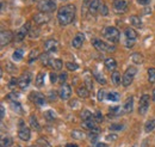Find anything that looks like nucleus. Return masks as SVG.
Wrapping results in <instances>:
<instances>
[{
  "instance_id": "obj_1",
  "label": "nucleus",
  "mask_w": 155,
  "mask_h": 147,
  "mask_svg": "<svg viewBox=\"0 0 155 147\" xmlns=\"http://www.w3.org/2000/svg\"><path fill=\"white\" fill-rule=\"evenodd\" d=\"M77 13V7L74 5H64L60 7L58 11V22L60 25L66 26L74 22Z\"/></svg>"
},
{
  "instance_id": "obj_2",
  "label": "nucleus",
  "mask_w": 155,
  "mask_h": 147,
  "mask_svg": "<svg viewBox=\"0 0 155 147\" xmlns=\"http://www.w3.org/2000/svg\"><path fill=\"white\" fill-rule=\"evenodd\" d=\"M103 35L104 37L107 39V41H110L111 43H118L119 42V31H118V29L115 28V26H106L105 29H104V31H103Z\"/></svg>"
},
{
  "instance_id": "obj_3",
  "label": "nucleus",
  "mask_w": 155,
  "mask_h": 147,
  "mask_svg": "<svg viewBox=\"0 0 155 147\" xmlns=\"http://www.w3.org/2000/svg\"><path fill=\"white\" fill-rule=\"evenodd\" d=\"M136 73H137L136 67H134V66L128 67L127 71H125L124 74H123V77H122V85L125 86V87H128V86L133 83V80H134V78H135Z\"/></svg>"
},
{
  "instance_id": "obj_4",
  "label": "nucleus",
  "mask_w": 155,
  "mask_h": 147,
  "mask_svg": "<svg viewBox=\"0 0 155 147\" xmlns=\"http://www.w3.org/2000/svg\"><path fill=\"white\" fill-rule=\"evenodd\" d=\"M92 44L98 52H103V53H111V52H115V49H116L115 46L107 44V43L103 42L101 39H98V38L92 39Z\"/></svg>"
},
{
  "instance_id": "obj_5",
  "label": "nucleus",
  "mask_w": 155,
  "mask_h": 147,
  "mask_svg": "<svg viewBox=\"0 0 155 147\" xmlns=\"http://www.w3.org/2000/svg\"><path fill=\"white\" fill-rule=\"evenodd\" d=\"M37 9L41 12H44V13L54 12L56 10V2L54 0H39Z\"/></svg>"
},
{
  "instance_id": "obj_6",
  "label": "nucleus",
  "mask_w": 155,
  "mask_h": 147,
  "mask_svg": "<svg viewBox=\"0 0 155 147\" xmlns=\"http://www.w3.org/2000/svg\"><path fill=\"white\" fill-rule=\"evenodd\" d=\"M150 105V98L149 94H142L140 99V105H138V114L140 115H146Z\"/></svg>"
},
{
  "instance_id": "obj_7",
  "label": "nucleus",
  "mask_w": 155,
  "mask_h": 147,
  "mask_svg": "<svg viewBox=\"0 0 155 147\" xmlns=\"http://www.w3.org/2000/svg\"><path fill=\"white\" fill-rule=\"evenodd\" d=\"M30 29H31V24L30 23H25L24 25H21L16 32V41L21 42L25 37L30 34Z\"/></svg>"
},
{
  "instance_id": "obj_8",
  "label": "nucleus",
  "mask_w": 155,
  "mask_h": 147,
  "mask_svg": "<svg viewBox=\"0 0 155 147\" xmlns=\"http://www.w3.org/2000/svg\"><path fill=\"white\" fill-rule=\"evenodd\" d=\"M18 138L23 141H29L31 138V132L28 128L23 121H19V130H18Z\"/></svg>"
},
{
  "instance_id": "obj_9",
  "label": "nucleus",
  "mask_w": 155,
  "mask_h": 147,
  "mask_svg": "<svg viewBox=\"0 0 155 147\" xmlns=\"http://www.w3.org/2000/svg\"><path fill=\"white\" fill-rule=\"evenodd\" d=\"M13 39V32L10 30H2L0 32V42H1V47L8 44Z\"/></svg>"
},
{
  "instance_id": "obj_10",
  "label": "nucleus",
  "mask_w": 155,
  "mask_h": 147,
  "mask_svg": "<svg viewBox=\"0 0 155 147\" xmlns=\"http://www.w3.org/2000/svg\"><path fill=\"white\" fill-rule=\"evenodd\" d=\"M71 94H72V87H71V85H68V84H62V86H61V89H60V91H58L60 98L63 99V101H67V99H69Z\"/></svg>"
},
{
  "instance_id": "obj_11",
  "label": "nucleus",
  "mask_w": 155,
  "mask_h": 147,
  "mask_svg": "<svg viewBox=\"0 0 155 147\" xmlns=\"http://www.w3.org/2000/svg\"><path fill=\"white\" fill-rule=\"evenodd\" d=\"M58 48V42L56 39H48L44 42V50L47 53H56Z\"/></svg>"
},
{
  "instance_id": "obj_12",
  "label": "nucleus",
  "mask_w": 155,
  "mask_h": 147,
  "mask_svg": "<svg viewBox=\"0 0 155 147\" xmlns=\"http://www.w3.org/2000/svg\"><path fill=\"white\" fill-rule=\"evenodd\" d=\"M34 20L37 25H43V24H47L50 20V16L48 13H44V12H38L34 16Z\"/></svg>"
},
{
  "instance_id": "obj_13",
  "label": "nucleus",
  "mask_w": 155,
  "mask_h": 147,
  "mask_svg": "<svg viewBox=\"0 0 155 147\" xmlns=\"http://www.w3.org/2000/svg\"><path fill=\"white\" fill-rule=\"evenodd\" d=\"M30 99H31L35 104H37V105H43V104L45 103V97H44V94L37 91L30 93Z\"/></svg>"
},
{
  "instance_id": "obj_14",
  "label": "nucleus",
  "mask_w": 155,
  "mask_h": 147,
  "mask_svg": "<svg viewBox=\"0 0 155 147\" xmlns=\"http://www.w3.org/2000/svg\"><path fill=\"white\" fill-rule=\"evenodd\" d=\"M31 83V74L30 72H25V73H23L20 75L19 78V86L21 90H24L25 87H28L29 86V84Z\"/></svg>"
},
{
  "instance_id": "obj_15",
  "label": "nucleus",
  "mask_w": 155,
  "mask_h": 147,
  "mask_svg": "<svg viewBox=\"0 0 155 147\" xmlns=\"http://www.w3.org/2000/svg\"><path fill=\"white\" fill-rule=\"evenodd\" d=\"M84 42H85V35L82 34V32H78L75 37L73 38V41H72V46L74 47V48H81L82 47V44H84Z\"/></svg>"
},
{
  "instance_id": "obj_16",
  "label": "nucleus",
  "mask_w": 155,
  "mask_h": 147,
  "mask_svg": "<svg viewBox=\"0 0 155 147\" xmlns=\"http://www.w3.org/2000/svg\"><path fill=\"white\" fill-rule=\"evenodd\" d=\"M100 4H101V0H90V2H88V11H90L91 15H96L97 12H99Z\"/></svg>"
},
{
  "instance_id": "obj_17",
  "label": "nucleus",
  "mask_w": 155,
  "mask_h": 147,
  "mask_svg": "<svg viewBox=\"0 0 155 147\" xmlns=\"http://www.w3.org/2000/svg\"><path fill=\"white\" fill-rule=\"evenodd\" d=\"M114 9L117 12H124L128 9V2L125 0H117L114 2Z\"/></svg>"
},
{
  "instance_id": "obj_18",
  "label": "nucleus",
  "mask_w": 155,
  "mask_h": 147,
  "mask_svg": "<svg viewBox=\"0 0 155 147\" xmlns=\"http://www.w3.org/2000/svg\"><path fill=\"white\" fill-rule=\"evenodd\" d=\"M104 65H105V68H106L107 71H115V70H116L117 62L115 59L107 57V59L104 61Z\"/></svg>"
},
{
  "instance_id": "obj_19",
  "label": "nucleus",
  "mask_w": 155,
  "mask_h": 147,
  "mask_svg": "<svg viewBox=\"0 0 155 147\" xmlns=\"http://www.w3.org/2000/svg\"><path fill=\"white\" fill-rule=\"evenodd\" d=\"M133 108H134V97H129L123 105V111L124 112H131Z\"/></svg>"
},
{
  "instance_id": "obj_20",
  "label": "nucleus",
  "mask_w": 155,
  "mask_h": 147,
  "mask_svg": "<svg viewBox=\"0 0 155 147\" xmlns=\"http://www.w3.org/2000/svg\"><path fill=\"white\" fill-rule=\"evenodd\" d=\"M96 120L94 118H91V120H87V121H82V127L87 130H92V129L96 128Z\"/></svg>"
},
{
  "instance_id": "obj_21",
  "label": "nucleus",
  "mask_w": 155,
  "mask_h": 147,
  "mask_svg": "<svg viewBox=\"0 0 155 147\" xmlns=\"http://www.w3.org/2000/svg\"><path fill=\"white\" fill-rule=\"evenodd\" d=\"M29 122H30V126H31V128H34L36 132H39L41 130V125L38 123V121H37V117L35 116V115H31L30 116V120H29Z\"/></svg>"
},
{
  "instance_id": "obj_22",
  "label": "nucleus",
  "mask_w": 155,
  "mask_h": 147,
  "mask_svg": "<svg viewBox=\"0 0 155 147\" xmlns=\"http://www.w3.org/2000/svg\"><path fill=\"white\" fill-rule=\"evenodd\" d=\"M77 93L80 98H87L90 96V91L86 89V86H79L77 89Z\"/></svg>"
},
{
  "instance_id": "obj_23",
  "label": "nucleus",
  "mask_w": 155,
  "mask_h": 147,
  "mask_svg": "<svg viewBox=\"0 0 155 147\" xmlns=\"http://www.w3.org/2000/svg\"><path fill=\"white\" fill-rule=\"evenodd\" d=\"M39 61H41V63L43 65V66H48V65H50V62H51V59H50V56H49V53H43V54H41L39 55Z\"/></svg>"
},
{
  "instance_id": "obj_24",
  "label": "nucleus",
  "mask_w": 155,
  "mask_h": 147,
  "mask_svg": "<svg viewBox=\"0 0 155 147\" xmlns=\"http://www.w3.org/2000/svg\"><path fill=\"white\" fill-rule=\"evenodd\" d=\"M124 35L127 37V39H136L137 32H136L134 29H131V28H127L125 31H124Z\"/></svg>"
},
{
  "instance_id": "obj_25",
  "label": "nucleus",
  "mask_w": 155,
  "mask_h": 147,
  "mask_svg": "<svg viewBox=\"0 0 155 147\" xmlns=\"http://www.w3.org/2000/svg\"><path fill=\"white\" fill-rule=\"evenodd\" d=\"M44 79H45V73H42V72L38 73L36 79H35V85L37 87H42L44 85Z\"/></svg>"
},
{
  "instance_id": "obj_26",
  "label": "nucleus",
  "mask_w": 155,
  "mask_h": 147,
  "mask_svg": "<svg viewBox=\"0 0 155 147\" xmlns=\"http://www.w3.org/2000/svg\"><path fill=\"white\" fill-rule=\"evenodd\" d=\"M10 107L12 108V110L15 111V112H17V114H23V112H24V111H23V107H21V104H20L19 102H17V101L11 102Z\"/></svg>"
},
{
  "instance_id": "obj_27",
  "label": "nucleus",
  "mask_w": 155,
  "mask_h": 147,
  "mask_svg": "<svg viewBox=\"0 0 155 147\" xmlns=\"http://www.w3.org/2000/svg\"><path fill=\"white\" fill-rule=\"evenodd\" d=\"M0 144H1V147H10L12 144H13V140H12L11 136L6 135V136H2V138H1Z\"/></svg>"
},
{
  "instance_id": "obj_28",
  "label": "nucleus",
  "mask_w": 155,
  "mask_h": 147,
  "mask_svg": "<svg viewBox=\"0 0 155 147\" xmlns=\"http://www.w3.org/2000/svg\"><path fill=\"white\" fill-rule=\"evenodd\" d=\"M93 77H94V79L97 80L99 84H101V85H105V84H106V79H105V77L100 73V72L93 71Z\"/></svg>"
},
{
  "instance_id": "obj_29",
  "label": "nucleus",
  "mask_w": 155,
  "mask_h": 147,
  "mask_svg": "<svg viewBox=\"0 0 155 147\" xmlns=\"http://www.w3.org/2000/svg\"><path fill=\"white\" fill-rule=\"evenodd\" d=\"M154 129H155V118H150L149 121L146 122V125H144V130H146L147 133H150V132H153Z\"/></svg>"
},
{
  "instance_id": "obj_30",
  "label": "nucleus",
  "mask_w": 155,
  "mask_h": 147,
  "mask_svg": "<svg viewBox=\"0 0 155 147\" xmlns=\"http://www.w3.org/2000/svg\"><path fill=\"white\" fill-rule=\"evenodd\" d=\"M50 65H51V67H53L55 71H61L62 67H63V63H62V61H61L60 59H54V60H51Z\"/></svg>"
},
{
  "instance_id": "obj_31",
  "label": "nucleus",
  "mask_w": 155,
  "mask_h": 147,
  "mask_svg": "<svg viewBox=\"0 0 155 147\" xmlns=\"http://www.w3.org/2000/svg\"><path fill=\"white\" fill-rule=\"evenodd\" d=\"M130 24L135 28H142V20L137 16H131L130 17Z\"/></svg>"
},
{
  "instance_id": "obj_32",
  "label": "nucleus",
  "mask_w": 155,
  "mask_h": 147,
  "mask_svg": "<svg viewBox=\"0 0 155 147\" xmlns=\"http://www.w3.org/2000/svg\"><path fill=\"white\" fill-rule=\"evenodd\" d=\"M106 99H109L111 102H118L120 99V94L118 92H109L106 94Z\"/></svg>"
},
{
  "instance_id": "obj_33",
  "label": "nucleus",
  "mask_w": 155,
  "mask_h": 147,
  "mask_svg": "<svg viewBox=\"0 0 155 147\" xmlns=\"http://www.w3.org/2000/svg\"><path fill=\"white\" fill-rule=\"evenodd\" d=\"M111 80H112V83H114L115 85H119V84L122 83V78H120V74H119V72L114 71V72H112V74H111Z\"/></svg>"
},
{
  "instance_id": "obj_34",
  "label": "nucleus",
  "mask_w": 155,
  "mask_h": 147,
  "mask_svg": "<svg viewBox=\"0 0 155 147\" xmlns=\"http://www.w3.org/2000/svg\"><path fill=\"white\" fill-rule=\"evenodd\" d=\"M72 138H74L77 140H84L86 138V134L82 130H73L72 132Z\"/></svg>"
},
{
  "instance_id": "obj_35",
  "label": "nucleus",
  "mask_w": 155,
  "mask_h": 147,
  "mask_svg": "<svg viewBox=\"0 0 155 147\" xmlns=\"http://www.w3.org/2000/svg\"><path fill=\"white\" fill-rule=\"evenodd\" d=\"M131 60H133V62H135L137 65H141V63H143V56L141 55L140 53H134L133 55H131Z\"/></svg>"
},
{
  "instance_id": "obj_36",
  "label": "nucleus",
  "mask_w": 155,
  "mask_h": 147,
  "mask_svg": "<svg viewBox=\"0 0 155 147\" xmlns=\"http://www.w3.org/2000/svg\"><path fill=\"white\" fill-rule=\"evenodd\" d=\"M91 118H94V115H92L91 111L82 110V112H81V120L82 121H87V120H91Z\"/></svg>"
},
{
  "instance_id": "obj_37",
  "label": "nucleus",
  "mask_w": 155,
  "mask_h": 147,
  "mask_svg": "<svg viewBox=\"0 0 155 147\" xmlns=\"http://www.w3.org/2000/svg\"><path fill=\"white\" fill-rule=\"evenodd\" d=\"M23 55H24V52L21 49H17L13 54H12V60L13 61H20L23 59Z\"/></svg>"
},
{
  "instance_id": "obj_38",
  "label": "nucleus",
  "mask_w": 155,
  "mask_h": 147,
  "mask_svg": "<svg viewBox=\"0 0 155 147\" xmlns=\"http://www.w3.org/2000/svg\"><path fill=\"white\" fill-rule=\"evenodd\" d=\"M98 135H99V129H98V127H96V128L92 129V130L90 132L88 138H90L91 141H96V140L98 139Z\"/></svg>"
},
{
  "instance_id": "obj_39",
  "label": "nucleus",
  "mask_w": 155,
  "mask_h": 147,
  "mask_svg": "<svg viewBox=\"0 0 155 147\" xmlns=\"http://www.w3.org/2000/svg\"><path fill=\"white\" fill-rule=\"evenodd\" d=\"M44 117L47 118V121H55L56 118V114L53 110H47L44 112Z\"/></svg>"
},
{
  "instance_id": "obj_40",
  "label": "nucleus",
  "mask_w": 155,
  "mask_h": 147,
  "mask_svg": "<svg viewBox=\"0 0 155 147\" xmlns=\"http://www.w3.org/2000/svg\"><path fill=\"white\" fill-rule=\"evenodd\" d=\"M17 85H19V79H17V78H12V79L10 80V83L7 84V87H8L10 90H15Z\"/></svg>"
},
{
  "instance_id": "obj_41",
  "label": "nucleus",
  "mask_w": 155,
  "mask_h": 147,
  "mask_svg": "<svg viewBox=\"0 0 155 147\" xmlns=\"http://www.w3.org/2000/svg\"><path fill=\"white\" fill-rule=\"evenodd\" d=\"M148 80L150 84H154L155 83V68H148Z\"/></svg>"
},
{
  "instance_id": "obj_42",
  "label": "nucleus",
  "mask_w": 155,
  "mask_h": 147,
  "mask_svg": "<svg viewBox=\"0 0 155 147\" xmlns=\"http://www.w3.org/2000/svg\"><path fill=\"white\" fill-rule=\"evenodd\" d=\"M6 71L10 74H13L18 71V68H17L12 62H7V63H6Z\"/></svg>"
},
{
  "instance_id": "obj_43",
  "label": "nucleus",
  "mask_w": 155,
  "mask_h": 147,
  "mask_svg": "<svg viewBox=\"0 0 155 147\" xmlns=\"http://www.w3.org/2000/svg\"><path fill=\"white\" fill-rule=\"evenodd\" d=\"M19 98V93L16 91H12L10 92L8 94H6V99H8V101H11V102H15L16 99H18Z\"/></svg>"
},
{
  "instance_id": "obj_44",
  "label": "nucleus",
  "mask_w": 155,
  "mask_h": 147,
  "mask_svg": "<svg viewBox=\"0 0 155 147\" xmlns=\"http://www.w3.org/2000/svg\"><path fill=\"white\" fill-rule=\"evenodd\" d=\"M66 67H67L68 71H78L79 70V65L75 62H71V61L66 62Z\"/></svg>"
},
{
  "instance_id": "obj_45",
  "label": "nucleus",
  "mask_w": 155,
  "mask_h": 147,
  "mask_svg": "<svg viewBox=\"0 0 155 147\" xmlns=\"http://www.w3.org/2000/svg\"><path fill=\"white\" fill-rule=\"evenodd\" d=\"M99 13L101 15V16H107L109 15V9H107V6L101 1V4H100V9H99Z\"/></svg>"
},
{
  "instance_id": "obj_46",
  "label": "nucleus",
  "mask_w": 155,
  "mask_h": 147,
  "mask_svg": "<svg viewBox=\"0 0 155 147\" xmlns=\"http://www.w3.org/2000/svg\"><path fill=\"white\" fill-rule=\"evenodd\" d=\"M37 57H38V50H37V49L31 50V52H30V55H29V62L32 63L34 60H36Z\"/></svg>"
},
{
  "instance_id": "obj_47",
  "label": "nucleus",
  "mask_w": 155,
  "mask_h": 147,
  "mask_svg": "<svg viewBox=\"0 0 155 147\" xmlns=\"http://www.w3.org/2000/svg\"><path fill=\"white\" fill-rule=\"evenodd\" d=\"M97 98L99 102H103L104 99H106V93H105V90H103V89H100L97 93Z\"/></svg>"
},
{
  "instance_id": "obj_48",
  "label": "nucleus",
  "mask_w": 155,
  "mask_h": 147,
  "mask_svg": "<svg viewBox=\"0 0 155 147\" xmlns=\"http://www.w3.org/2000/svg\"><path fill=\"white\" fill-rule=\"evenodd\" d=\"M85 86H86V89L88 91H91L93 89V84H92V79L91 78H86L85 79Z\"/></svg>"
},
{
  "instance_id": "obj_49",
  "label": "nucleus",
  "mask_w": 155,
  "mask_h": 147,
  "mask_svg": "<svg viewBox=\"0 0 155 147\" xmlns=\"http://www.w3.org/2000/svg\"><path fill=\"white\" fill-rule=\"evenodd\" d=\"M94 120H96L97 123H100V122L104 121V116H103V114H101L100 111H97V112L94 114Z\"/></svg>"
},
{
  "instance_id": "obj_50",
  "label": "nucleus",
  "mask_w": 155,
  "mask_h": 147,
  "mask_svg": "<svg viewBox=\"0 0 155 147\" xmlns=\"http://www.w3.org/2000/svg\"><path fill=\"white\" fill-rule=\"evenodd\" d=\"M118 114H122V110L119 107H112L110 108V115H118Z\"/></svg>"
},
{
  "instance_id": "obj_51",
  "label": "nucleus",
  "mask_w": 155,
  "mask_h": 147,
  "mask_svg": "<svg viewBox=\"0 0 155 147\" xmlns=\"http://www.w3.org/2000/svg\"><path fill=\"white\" fill-rule=\"evenodd\" d=\"M29 36L32 37V38H34V37H35V38H36V37H38L39 36V30H38V29H34V30H30V34H29Z\"/></svg>"
},
{
  "instance_id": "obj_52",
  "label": "nucleus",
  "mask_w": 155,
  "mask_h": 147,
  "mask_svg": "<svg viewBox=\"0 0 155 147\" xmlns=\"http://www.w3.org/2000/svg\"><path fill=\"white\" fill-rule=\"evenodd\" d=\"M110 129L111 130H122L123 129V125H116V123H114V125L110 126Z\"/></svg>"
},
{
  "instance_id": "obj_53",
  "label": "nucleus",
  "mask_w": 155,
  "mask_h": 147,
  "mask_svg": "<svg viewBox=\"0 0 155 147\" xmlns=\"http://www.w3.org/2000/svg\"><path fill=\"white\" fill-rule=\"evenodd\" d=\"M56 97H58V93L55 91H50L49 92V97H48V99L49 101H56Z\"/></svg>"
},
{
  "instance_id": "obj_54",
  "label": "nucleus",
  "mask_w": 155,
  "mask_h": 147,
  "mask_svg": "<svg viewBox=\"0 0 155 147\" xmlns=\"http://www.w3.org/2000/svg\"><path fill=\"white\" fill-rule=\"evenodd\" d=\"M58 77L56 75L55 73H50V81H51V84H55V83H58Z\"/></svg>"
},
{
  "instance_id": "obj_55",
  "label": "nucleus",
  "mask_w": 155,
  "mask_h": 147,
  "mask_svg": "<svg viewBox=\"0 0 155 147\" xmlns=\"http://www.w3.org/2000/svg\"><path fill=\"white\" fill-rule=\"evenodd\" d=\"M106 140H107V141H116L117 135L116 134H109V135L106 136Z\"/></svg>"
},
{
  "instance_id": "obj_56",
  "label": "nucleus",
  "mask_w": 155,
  "mask_h": 147,
  "mask_svg": "<svg viewBox=\"0 0 155 147\" xmlns=\"http://www.w3.org/2000/svg\"><path fill=\"white\" fill-rule=\"evenodd\" d=\"M58 79H60V81H61L62 84H66L64 81H66V79H67V73H61L60 77H58Z\"/></svg>"
},
{
  "instance_id": "obj_57",
  "label": "nucleus",
  "mask_w": 155,
  "mask_h": 147,
  "mask_svg": "<svg viewBox=\"0 0 155 147\" xmlns=\"http://www.w3.org/2000/svg\"><path fill=\"white\" fill-rule=\"evenodd\" d=\"M134 44H135V39H127V43H125V46H127L128 48H131V47H134Z\"/></svg>"
},
{
  "instance_id": "obj_58",
  "label": "nucleus",
  "mask_w": 155,
  "mask_h": 147,
  "mask_svg": "<svg viewBox=\"0 0 155 147\" xmlns=\"http://www.w3.org/2000/svg\"><path fill=\"white\" fill-rule=\"evenodd\" d=\"M137 4H140L142 6H147L150 4V0H137Z\"/></svg>"
},
{
  "instance_id": "obj_59",
  "label": "nucleus",
  "mask_w": 155,
  "mask_h": 147,
  "mask_svg": "<svg viewBox=\"0 0 155 147\" xmlns=\"http://www.w3.org/2000/svg\"><path fill=\"white\" fill-rule=\"evenodd\" d=\"M91 147H107V145H106V144H103V142H98V144L92 145Z\"/></svg>"
},
{
  "instance_id": "obj_60",
  "label": "nucleus",
  "mask_w": 155,
  "mask_h": 147,
  "mask_svg": "<svg viewBox=\"0 0 155 147\" xmlns=\"http://www.w3.org/2000/svg\"><path fill=\"white\" fill-rule=\"evenodd\" d=\"M0 110H1V118H4V117H5V107L1 105V107H0Z\"/></svg>"
},
{
  "instance_id": "obj_61",
  "label": "nucleus",
  "mask_w": 155,
  "mask_h": 147,
  "mask_svg": "<svg viewBox=\"0 0 155 147\" xmlns=\"http://www.w3.org/2000/svg\"><path fill=\"white\" fill-rule=\"evenodd\" d=\"M66 147H78V145H75V144H67Z\"/></svg>"
},
{
  "instance_id": "obj_62",
  "label": "nucleus",
  "mask_w": 155,
  "mask_h": 147,
  "mask_svg": "<svg viewBox=\"0 0 155 147\" xmlns=\"http://www.w3.org/2000/svg\"><path fill=\"white\" fill-rule=\"evenodd\" d=\"M153 101H155V89L153 90Z\"/></svg>"
},
{
  "instance_id": "obj_63",
  "label": "nucleus",
  "mask_w": 155,
  "mask_h": 147,
  "mask_svg": "<svg viewBox=\"0 0 155 147\" xmlns=\"http://www.w3.org/2000/svg\"><path fill=\"white\" fill-rule=\"evenodd\" d=\"M62 1H66V0H62Z\"/></svg>"
},
{
  "instance_id": "obj_64",
  "label": "nucleus",
  "mask_w": 155,
  "mask_h": 147,
  "mask_svg": "<svg viewBox=\"0 0 155 147\" xmlns=\"http://www.w3.org/2000/svg\"><path fill=\"white\" fill-rule=\"evenodd\" d=\"M115 1H117V0H115Z\"/></svg>"
}]
</instances>
